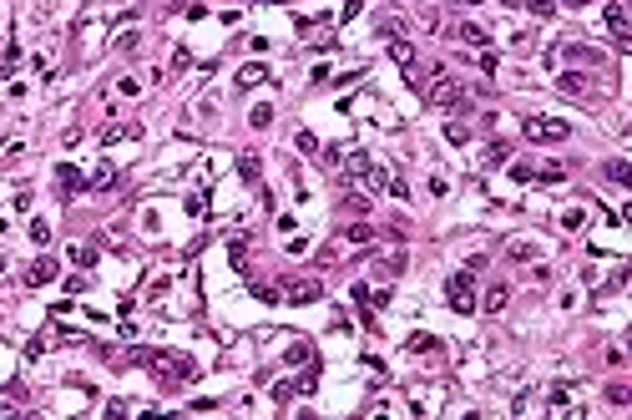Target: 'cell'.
<instances>
[{"mask_svg":"<svg viewBox=\"0 0 632 420\" xmlns=\"http://www.w3.org/2000/svg\"><path fill=\"white\" fill-rule=\"evenodd\" d=\"M511 178H516V182H531L536 173H531V167H526V162H511Z\"/></svg>","mask_w":632,"mask_h":420,"instance_id":"f546056e","label":"cell"},{"mask_svg":"<svg viewBox=\"0 0 632 420\" xmlns=\"http://www.w3.org/2000/svg\"><path fill=\"white\" fill-rule=\"evenodd\" d=\"M258 81H268V66H258V61L238 71V87H243V92H253V87H258Z\"/></svg>","mask_w":632,"mask_h":420,"instance_id":"7c38bea8","label":"cell"},{"mask_svg":"<svg viewBox=\"0 0 632 420\" xmlns=\"http://www.w3.org/2000/svg\"><path fill=\"white\" fill-rule=\"evenodd\" d=\"M293 142H299V152H319V137H314V132H299Z\"/></svg>","mask_w":632,"mask_h":420,"instance_id":"f1b7e54d","label":"cell"},{"mask_svg":"<svg viewBox=\"0 0 632 420\" xmlns=\"http://www.w3.org/2000/svg\"><path fill=\"white\" fill-rule=\"evenodd\" d=\"M56 178H61V187H71V193H76V187H87V178H81L71 162H61V173H56Z\"/></svg>","mask_w":632,"mask_h":420,"instance_id":"2e32d148","label":"cell"},{"mask_svg":"<svg viewBox=\"0 0 632 420\" xmlns=\"http://www.w3.org/2000/svg\"><path fill=\"white\" fill-rule=\"evenodd\" d=\"M531 142H566L572 137V127L566 122H552V117H526V127H521Z\"/></svg>","mask_w":632,"mask_h":420,"instance_id":"277c9868","label":"cell"},{"mask_svg":"<svg viewBox=\"0 0 632 420\" xmlns=\"http://www.w3.org/2000/svg\"><path fill=\"white\" fill-rule=\"evenodd\" d=\"M142 137V127H137V122H122V127H101L96 132V142L101 147H117V142H137Z\"/></svg>","mask_w":632,"mask_h":420,"instance_id":"52a82bcc","label":"cell"},{"mask_svg":"<svg viewBox=\"0 0 632 420\" xmlns=\"http://www.w3.org/2000/svg\"><path fill=\"white\" fill-rule=\"evenodd\" d=\"M607 400H612V405H627L632 395H627V385H612V390H607Z\"/></svg>","mask_w":632,"mask_h":420,"instance_id":"4dcf8cb0","label":"cell"},{"mask_svg":"<svg viewBox=\"0 0 632 420\" xmlns=\"http://www.w3.org/2000/svg\"><path fill=\"white\" fill-rule=\"evenodd\" d=\"M369 238H374V228H365V223L349 228V243H369Z\"/></svg>","mask_w":632,"mask_h":420,"instance_id":"83f0119b","label":"cell"},{"mask_svg":"<svg viewBox=\"0 0 632 420\" xmlns=\"http://www.w3.org/2000/svg\"><path fill=\"white\" fill-rule=\"evenodd\" d=\"M446 142L466 147V142H471V127H466V122H446Z\"/></svg>","mask_w":632,"mask_h":420,"instance_id":"e0dca14e","label":"cell"},{"mask_svg":"<svg viewBox=\"0 0 632 420\" xmlns=\"http://www.w3.org/2000/svg\"><path fill=\"white\" fill-rule=\"evenodd\" d=\"M602 20H607V31H612V41L627 51V46H632V20H627V6H622V0H607Z\"/></svg>","mask_w":632,"mask_h":420,"instance_id":"5b68a950","label":"cell"},{"mask_svg":"<svg viewBox=\"0 0 632 420\" xmlns=\"http://www.w3.org/2000/svg\"><path fill=\"white\" fill-rule=\"evenodd\" d=\"M238 173H243V182H258V157L243 152V157H238Z\"/></svg>","mask_w":632,"mask_h":420,"instance_id":"d6986e66","label":"cell"},{"mask_svg":"<svg viewBox=\"0 0 632 420\" xmlns=\"http://www.w3.org/2000/svg\"><path fill=\"white\" fill-rule=\"evenodd\" d=\"M446 299H450L455 314H471V309H476V279H471V268H466V274H455V279L446 284Z\"/></svg>","mask_w":632,"mask_h":420,"instance_id":"7a4b0ae2","label":"cell"},{"mask_svg":"<svg viewBox=\"0 0 632 420\" xmlns=\"http://www.w3.org/2000/svg\"><path fill=\"white\" fill-rule=\"evenodd\" d=\"M71 259H76L81 268H91V263H96V248H91V243H76V248H71Z\"/></svg>","mask_w":632,"mask_h":420,"instance_id":"44dd1931","label":"cell"},{"mask_svg":"<svg viewBox=\"0 0 632 420\" xmlns=\"http://www.w3.org/2000/svg\"><path fill=\"white\" fill-rule=\"evenodd\" d=\"M587 223V208H566L561 213V228H582Z\"/></svg>","mask_w":632,"mask_h":420,"instance_id":"603a6c76","label":"cell"},{"mask_svg":"<svg viewBox=\"0 0 632 420\" xmlns=\"http://www.w3.org/2000/svg\"><path fill=\"white\" fill-rule=\"evenodd\" d=\"M172 6H182V0H172Z\"/></svg>","mask_w":632,"mask_h":420,"instance_id":"836d02e7","label":"cell"},{"mask_svg":"<svg viewBox=\"0 0 632 420\" xmlns=\"http://www.w3.org/2000/svg\"><path fill=\"white\" fill-rule=\"evenodd\" d=\"M157 375L162 380H172V385H187V380H198V365L193 360H182V354H157Z\"/></svg>","mask_w":632,"mask_h":420,"instance_id":"3957f363","label":"cell"},{"mask_svg":"<svg viewBox=\"0 0 632 420\" xmlns=\"http://www.w3.org/2000/svg\"><path fill=\"white\" fill-rule=\"evenodd\" d=\"M566 6H572V10H587V6H592V0H566Z\"/></svg>","mask_w":632,"mask_h":420,"instance_id":"d6a6232c","label":"cell"},{"mask_svg":"<svg viewBox=\"0 0 632 420\" xmlns=\"http://www.w3.org/2000/svg\"><path fill=\"white\" fill-rule=\"evenodd\" d=\"M390 56H395L405 71H415V46H410V41H399L395 31H390Z\"/></svg>","mask_w":632,"mask_h":420,"instance_id":"ba28073f","label":"cell"},{"mask_svg":"<svg viewBox=\"0 0 632 420\" xmlns=\"http://www.w3.org/2000/svg\"><path fill=\"white\" fill-rule=\"evenodd\" d=\"M607 178H612L617 187H632V167H627L622 157H612V162H607Z\"/></svg>","mask_w":632,"mask_h":420,"instance_id":"5bb4252c","label":"cell"},{"mask_svg":"<svg viewBox=\"0 0 632 420\" xmlns=\"http://www.w3.org/2000/svg\"><path fill=\"white\" fill-rule=\"evenodd\" d=\"M546 410H557V415H566V390H552V395H546Z\"/></svg>","mask_w":632,"mask_h":420,"instance_id":"484cf974","label":"cell"},{"mask_svg":"<svg viewBox=\"0 0 632 420\" xmlns=\"http://www.w3.org/2000/svg\"><path fill=\"white\" fill-rule=\"evenodd\" d=\"M455 36L466 41V46H476V51H486V46H491V36L480 31V26H471V20H466V26H455Z\"/></svg>","mask_w":632,"mask_h":420,"instance_id":"30bf717a","label":"cell"},{"mask_svg":"<svg viewBox=\"0 0 632 420\" xmlns=\"http://www.w3.org/2000/svg\"><path fill=\"white\" fill-rule=\"evenodd\" d=\"M137 46H142V36H137V31H122V36H117V51H126V56H132Z\"/></svg>","mask_w":632,"mask_h":420,"instance_id":"7402d4cb","label":"cell"},{"mask_svg":"<svg viewBox=\"0 0 632 420\" xmlns=\"http://www.w3.org/2000/svg\"><path fill=\"white\" fill-rule=\"evenodd\" d=\"M506 157H511V152H506V142H496V147H491V152H486V167H501Z\"/></svg>","mask_w":632,"mask_h":420,"instance_id":"4316f807","label":"cell"},{"mask_svg":"<svg viewBox=\"0 0 632 420\" xmlns=\"http://www.w3.org/2000/svg\"><path fill=\"white\" fill-rule=\"evenodd\" d=\"M480 304H486V314H501L506 304H511V289H506V284H491V289H486V299H480Z\"/></svg>","mask_w":632,"mask_h":420,"instance_id":"9c48e42d","label":"cell"},{"mask_svg":"<svg viewBox=\"0 0 632 420\" xmlns=\"http://www.w3.org/2000/svg\"><path fill=\"white\" fill-rule=\"evenodd\" d=\"M112 182H117V167H112V162H101L96 173L87 178V187H112Z\"/></svg>","mask_w":632,"mask_h":420,"instance_id":"9a60e30c","label":"cell"},{"mask_svg":"<svg viewBox=\"0 0 632 420\" xmlns=\"http://www.w3.org/2000/svg\"><path fill=\"white\" fill-rule=\"evenodd\" d=\"M31 238H36V243H51V223L36 218V223H31Z\"/></svg>","mask_w":632,"mask_h":420,"instance_id":"d4e9b609","label":"cell"},{"mask_svg":"<svg viewBox=\"0 0 632 420\" xmlns=\"http://www.w3.org/2000/svg\"><path fill=\"white\" fill-rule=\"evenodd\" d=\"M20 152H26V142H20V137H15V142H6V147H0V162H15Z\"/></svg>","mask_w":632,"mask_h":420,"instance_id":"cb8c5ba5","label":"cell"},{"mask_svg":"<svg viewBox=\"0 0 632 420\" xmlns=\"http://www.w3.org/2000/svg\"><path fill=\"white\" fill-rule=\"evenodd\" d=\"M557 92L582 96V92H587V76H582V71H561V76H557Z\"/></svg>","mask_w":632,"mask_h":420,"instance_id":"8fae6325","label":"cell"},{"mask_svg":"<svg viewBox=\"0 0 632 420\" xmlns=\"http://www.w3.org/2000/svg\"><path fill=\"white\" fill-rule=\"evenodd\" d=\"M365 10V0H344V10H339V20H349V15H360Z\"/></svg>","mask_w":632,"mask_h":420,"instance_id":"1f68e13d","label":"cell"},{"mask_svg":"<svg viewBox=\"0 0 632 420\" xmlns=\"http://www.w3.org/2000/svg\"><path fill=\"white\" fill-rule=\"evenodd\" d=\"M26 279H31V284H51V279H56V259H36Z\"/></svg>","mask_w":632,"mask_h":420,"instance_id":"4fadbf2b","label":"cell"},{"mask_svg":"<svg viewBox=\"0 0 632 420\" xmlns=\"http://www.w3.org/2000/svg\"><path fill=\"white\" fill-rule=\"evenodd\" d=\"M521 6L531 10V15H541V20H546V15H557V0H521Z\"/></svg>","mask_w":632,"mask_h":420,"instance_id":"ffe728a7","label":"cell"},{"mask_svg":"<svg viewBox=\"0 0 632 420\" xmlns=\"http://www.w3.org/2000/svg\"><path fill=\"white\" fill-rule=\"evenodd\" d=\"M248 127H258V132L273 127V107H253V112H248Z\"/></svg>","mask_w":632,"mask_h":420,"instance_id":"ac0fdd59","label":"cell"},{"mask_svg":"<svg viewBox=\"0 0 632 420\" xmlns=\"http://www.w3.org/2000/svg\"><path fill=\"white\" fill-rule=\"evenodd\" d=\"M425 101L430 107H460V101H466V87H460L455 76L435 71V81H425Z\"/></svg>","mask_w":632,"mask_h":420,"instance_id":"6da1fadb","label":"cell"},{"mask_svg":"<svg viewBox=\"0 0 632 420\" xmlns=\"http://www.w3.org/2000/svg\"><path fill=\"white\" fill-rule=\"evenodd\" d=\"M288 289H279V299L288 304H314V299H324V284H314V279H284Z\"/></svg>","mask_w":632,"mask_h":420,"instance_id":"8992f818","label":"cell"}]
</instances>
